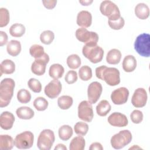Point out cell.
Masks as SVG:
<instances>
[{
	"mask_svg": "<svg viewBox=\"0 0 150 150\" xmlns=\"http://www.w3.org/2000/svg\"><path fill=\"white\" fill-rule=\"evenodd\" d=\"M96 77L105 81L111 86H115L120 83V73L115 67H108L106 66H101L96 69Z\"/></svg>",
	"mask_w": 150,
	"mask_h": 150,
	"instance_id": "1",
	"label": "cell"
},
{
	"mask_svg": "<svg viewBox=\"0 0 150 150\" xmlns=\"http://www.w3.org/2000/svg\"><path fill=\"white\" fill-rule=\"evenodd\" d=\"M15 81L12 79H4L0 83V107H5L9 105L13 97Z\"/></svg>",
	"mask_w": 150,
	"mask_h": 150,
	"instance_id": "2",
	"label": "cell"
},
{
	"mask_svg": "<svg viewBox=\"0 0 150 150\" xmlns=\"http://www.w3.org/2000/svg\"><path fill=\"white\" fill-rule=\"evenodd\" d=\"M134 49L141 56L149 57L150 56V35L146 33L139 35L135 40Z\"/></svg>",
	"mask_w": 150,
	"mask_h": 150,
	"instance_id": "3",
	"label": "cell"
},
{
	"mask_svg": "<svg viewBox=\"0 0 150 150\" xmlns=\"http://www.w3.org/2000/svg\"><path fill=\"white\" fill-rule=\"evenodd\" d=\"M101 13L108 18V21H116L121 17L120 11L117 5L109 0L101 2L100 6Z\"/></svg>",
	"mask_w": 150,
	"mask_h": 150,
	"instance_id": "4",
	"label": "cell"
},
{
	"mask_svg": "<svg viewBox=\"0 0 150 150\" xmlns=\"http://www.w3.org/2000/svg\"><path fill=\"white\" fill-rule=\"evenodd\" d=\"M132 138L131 132L128 129H124L114 134L111 137L110 142L112 148L120 149L129 144Z\"/></svg>",
	"mask_w": 150,
	"mask_h": 150,
	"instance_id": "5",
	"label": "cell"
},
{
	"mask_svg": "<svg viewBox=\"0 0 150 150\" xmlns=\"http://www.w3.org/2000/svg\"><path fill=\"white\" fill-rule=\"evenodd\" d=\"M83 54L93 63L100 62L104 56V50L97 45L88 46L84 45L82 49Z\"/></svg>",
	"mask_w": 150,
	"mask_h": 150,
	"instance_id": "6",
	"label": "cell"
},
{
	"mask_svg": "<svg viewBox=\"0 0 150 150\" xmlns=\"http://www.w3.org/2000/svg\"><path fill=\"white\" fill-rule=\"evenodd\" d=\"M76 37L80 42L86 45L96 46L98 41V35L96 32L88 31L85 28H80L76 30Z\"/></svg>",
	"mask_w": 150,
	"mask_h": 150,
	"instance_id": "7",
	"label": "cell"
},
{
	"mask_svg": "<svg viewBox=\"0 0 150 150\" xmlns=\"http://www.w3.org/2000/svg\"><path fill=\"white\" fill-rule=\"evenodd\" d=\"M55 137L53 131L49 129H45L40 132L37 141V146L40 150H49L51 149Z\"/></svg>",
	"mask_w": 150,
	"mask_h": 150,
	"instance_id": "8",
	"label": "cell"
},
{
	"mask_svg": "<svg viewBox=\"0 0 150 150\" xmlns=\"http://www.w3.org/2000/svg\"><path fill=\"white\" fill-rule=\"evenodd\" d=\"M33 134L29 131H26L18 134L14 139L15 146L20 149L30 148L33 144Z\"/></svg>",
	"mask_w": 150,
	"mask_h": 150,
	"instance_id": "9",
	"label": "cell"
},
{
	"mask_svg": "<svg viewBox=\"0 0 150 150\" xmlns=\"http://www.w3.org/2000/svg\"><path fill=\"white\" fill-rule=\"evenodd\" d=\"M78 117L81 120L90 122L94 117L91 104L86 100L82 101L78 105Z\"/></svg>",
	"mask_w": 150,
	"mask_h": 150,
	"instance_id": "10",
	"label": "cell"
},
{
	"mask_svg": "<svg viewBox=\"0 0 150 150\" xmlns=\"http://www.w3.org/2000/svg\"><path fill=\"white\" fill-rule=\"evenodd\" d=\"M49 56L45 53L40 57L36 59L31 66V70L33 73L37 76L43 75L46 71V64L49 63Z\"/></svg>",
	"mask_w": 150,
	"mask_h": 150,
	"instance_id": "11",
	"label": "cell"
},
{
	"mask_svg": "<svg viewBox=\"0 0 150 150\" xmlns=\"http://www.w3.org/2000/svg\"><path fill=\"white\" fill-rule=\"evenodd\" d=\"M103 91V87L100 83L93 81L91 83L87 88L88 100L92 104H95L100 97Z\"/></svg>",
	"mask_w": 150,
	"mask_h": 150,
	"instance_id": "12",
	"label": "cell"
},
{
	"mask_svg": "<svg viewBox=\"0 0 150 150\" xmlns=\"http://www.w3.org/2000/svg\"><path fill=\"white\" fill-rule=\"evenodd\" d=\"M128 96V90L126 87H122L114 90L111 93V99L114 104L121 105L127 103Z\"/></svg>",
	"mask_w": 150,
	"mask_h": 150,
	"instance_id": "13",
	"label": "cell"
},
{
	"mask_svg": "<svg viewBox=\"0 0 150 150\" xmlns=\"http://www.w3.org/2000/svg\"><path fill=\"white\" fill-rule=\"evenodd\" d=\"M62 88L60 81L57 79H53L45 86L44 91L49 98L53 99L58 97L62 91Z\"/></svg>",
	"mask_w": 150,
	"mask_h": 150,
	"instance_id": "14",
	"label": "cell"
},
{
	"mask_svg": "<svg viewBox=\"0 0 150 150\" xmlns=\"http://www.w3.org/2000/svg\"><path fill=\"white\" fill-rule=\"evenodd\" d=\"M148 96L147 93L144 88H138L136 89L132 96V104L137 108L143 107L146 105Z\"/></svg>",
	"mask_w": 150,
	"mask_h": 150,
	"instance_id": "15",
	"label": "cell"
},
{
	"mask_svg": "<svg viewBox=\"0 0 150 150\" xmlns=\"http://www.w3.org/2000/svg\"><path fill=\"white\" fill-rule=\"evenodd\" d=\"M108 123L114 127H124L128 125V120L126 115L118 112H114L108 117Z\"/></svg>",
	"mask_w": 150,
	"mask_h": 150,
	"instance_id": "16",
	"label": "cell"
},
{
	"mask_svg": "<svg viewBox=\"0 0 150 150\" xmlns=\"http://www.w3.org/2000/svg\"><path fill=\"white\" fill-rule=\"evenodd\" d=\"M15 120V117L12 113L9 111H4L0 115V126L1 128L5 130L10 129L13 127Z\"/></svg>",
	"mask_w": 150,
	"mask_h": 150,
	"instance_id": "17",
	"label": "cell"
},
{
	"mask_svg": "<svg viewBox=\"0 0 150 150\" xmlns=\"http://www.w3.org/2000/svg\"><path fill=\"white\" fill-rule=\"evenodd\" d=\"M77 24L81 28H88L92 23V15L87 11H80L77 16Z\"/></svg>",
	"mask_w": 150,
	"mask_h": 150,
	"instance_id": "18",
	"label": "cell"
},
{
	"mask_svg": "<svg viewBox=\"0 0 150 150\" xmlns=\"http://www.w3.org/2000/svg\"><path fill=\"white\" fill-rule=\"evenodd\" d=\"M122 69L126 72H132L137 67V60L132 55L125 56L122 61Z\"/></svg>",
	"mask_w": 150,
	"mask_h": 150,
	"instance_id": "19",
	"label": "cell"
},
{
	"mask_svg": "<svg viewBox=\"0 0 150 150\" xmlns=\"http://www.w3.org/2000/svg\"><path fill=\"white\" fill-rule=\"evenodd\" d=\"M135 15L140 19H146L149 15V8L145 3H139L135 7Z\"/></svg>",
	"mask_w": 150,
	"mask_h": 150,
	"instance_id": "20",
	"label": "cell"
},
{
	"mask_svg": "<svg viewBox=\"0 0 150 150\" xmlns=\"http://www.w3.org/2000/svg\"><path fill=\"white\" fill-rule=\"evenodd\" d=\"M121 59V53L117 49H112L107 54L106 61L110 64H117L120 63Z\"/></svg>",
	"mask_w": 150,
	"mask_h": 150,
	"instance_id": "21",
	"label": "cell"
},
{
	"mask_svg": "<svg viewBox=\"0 0 150 150\" xmlns=\"http://www.w3.org/2000/svg\"><path fill=\"white\" fill-rule=\"evenodd\" d=\"M6 50L8 53L12 56H18L21 51L20 42L16 40H11L7 44Z\"/></svg>",
	"mask_w": 150,
	"mask_h": 150,
	"instance_id": "22",
	"label": "cell"
},
{
	"mask_svg": "<svg viewBox=\"0 0 150 150\" xmlns=\"http://www.w3.org/2000/svg\"><path fill=\"white\" fill-rule=\"evenodd\" d=\"M64 72V69L62 65L59 63L53 64L50 66L49 74L53 79H59L61 78Z\"/></svg>",
	"mask_w": 150,
	"mask_h": 150,
	"instance_id": "23",
	"label": "cell"
},
{
	"mask_svg": "<svg viewBox=\"0 0 150 150\" xmlns=\"http://www.w3.org/2000/svg\"><path fill=\"white\" fill-rule=\"evenodd\" d=\"M16 114L17 116L22 120H29L33 117L35 112L33 110L26 106L20 107L16 110Z\"/></svg>",
	"mask_w": 150,
	"mask_h": 150,
	"instance_id": "24",
	"label": "cell"
},
{
	"mask_svg": "<svg viewBox=\"0 0 150 150\" xmlns=\"http://www.w3.org/2000/svg\"><path fill=\"white\" fill-rule=\"evenodd\" d=\"M15 70V63L9 59H5L3 60L0 64V71L1 75L3 73L6 74H9L13 73Z\"/></svg>",
	"mask_w": 150,
	"mask_h": 150,
	"instance_id": "25",
	"label": "cell"
},
{
	"mask_svg": "<svg viewBox=\"0 0 150 150\" xmlns=\"http://www.w3.org/2000/svg\"><path fill=\"white\" fill-rule=\"evenodd\" d=\"M14 140L9 135H0V149L11 150L14 146Z\"/></svg>",
	"mask_w": 150,
	"mask_h": 150,
	"instance_id": "26",
	"label": "cell"
},
{
	"mask_svg": "<svg viewBox=\"0 0 150 150\" xmlns=\"http://www.w3.org/2000/svg\"><path fill=\"white\" fill-rule=\"evenodd\" d=\"M111 108V107L109 102L106 100H103L96 106V112L98 115L104 117L110 111Z\"/></svg>",
	"mask_w": 150,
	"mask_h": 150,
	"instance_id": "27",
	"label": "cell"
},
{
	"mask_svg": "<svg viewBox=\"0 0 150 150\" xmlns=\"http://www.w3.org/2000/svg\"><path fill=\"white\" fill-rule=\"evenodd\" d=\"M86 142L83 136L79 135L72 139L70 143V150H83L85 148Z\"/></svg>",
	"mask_w": 150,
	"mask_h": 150,
	"instance_id": "28",
	"label": "cell"
},
{
	"mask_svg": "<svg viewBox=\"0 0 150 150\" xmlns=\"http://www.w3.org/2000/svg\"><path fill=\"white\" fill-rule=\"evenodd\" d=\"M73 129L69 125H63L59 128L58 134L60 139L63 141L69 140L73 135Z\"/></svg>",
	"mask_w": 150,
	"mask_h": 150,
	"instance_id": "29",
	"label": "cell"
},
{
	"mask_svg": "<svg viewBox=\"0 0 150 150\" xmlns=\"http://www.w3.org/2000/svg\"><path fill=\"white\" fill-rule=\"evenodd\" d=\"M9 32L10 35L13 37H21L25 32V27L22 24L16 23L11 25Z\"/></svg>",
	"mask_w": 150,
	"mask_h": 150,
	"instance_id": "30",
	"label": "cell"
},
{
	"mask_svg": "<svg viewBox=\"0 0 150 150\" xmlns=\"http://www.w3.org/2000/svg\"><path fill=\"white\" fill-rule=\"evenodd\" d=\"M73 98L70 96H62L57 100V104L60 108L67 110L73 104Z\"/></svg>",
	"mask_w": 150,
	"mask_h": 150,
	"instance_id": "31",
	"label": "cell"
},
{
	"mask_svg": "<svg viewBox=\"0 0 150 150\" xmlns=\"http://www.w3.org/2000/svg\"><path fill=\"white\" fill-rule=\"evenodd\" d=\"M67 64L71 69H76L81 65V59L77 54H72L67 58Z\"/></svg>",
	"mask_w": 150,
	"mask_h": 150,
	"instance_id": "32",
	"label": "cell"
},
{
	"mask_svg": "<svg viewBox=\"0 0 150 150\" xmlns=\"http://www.w3.org/2000/svg\"><path fill=\"white\" fill-rule=\"evenodd\" d=\"M79 75L81 80L88 81L92 77V70L88 66H83L79 70Z\"/></svg>",
	"mask_w": 150,
	"mask_h": 150,
	"instance_id": "33",
	"label": "cell"
},
{
	"mask_svg": "<svg viewBox=\"0 0 150 150\" xmlns=\"http://www.w3.org/2000/svg\"><path fill=\"white\" fill-rule=\"evenodd\" d=\"M30 54L35 59L40 57L45 53L44 48L40 45L34 44L29 49Z\"/></svg>",
	"mask_w": 150,
	"mask_h": 150,
	"instance_id": "34",
	"label": "cell"
},
{
	"mask_svg": "<svg viewBox=\"0 0 150 150\" xmlns=\"http://www.w3.org/2000/svg\"><path fill=\"white\" fill-rule=\"evenodd\" d=\"M18 100L22 104H26L31 100V94L30 92L26 89H21L17 93Z\"/></svg>",
	"mask_w": 150,
	"mask_h": 150,
	"instance_id": "35",
	"label": "cell"
},
{
	"mask_svg": "<svg viewBox=\"0 0 150 150\" xmlns=\"http://www.w3.org/2000/svg\"><path fill=\"white\" fill-rule=\"evenodd\" d=\"M74 130L78 135L84 136L88 131V125L84 122H77L74 126Z\"/></svg>",
	"mask_w": 150,
	"mask_h": 150,
	"instance_id": "36",
	"label": "cell"
},
{
	"mask_svg": "<svg viewBox=\"0 0 150 150\" xmlns=\"http://www.w3.org/2000/svg\"><path fill=\"white\" fill-rule=\"evenodd\" d=\"M48 101L42 97H38L33 101V106L38 111L45 110L48 107Z\"/></svg>",
	"mask_w": 150,
	"mask_h": 150,
	"instance_id": "37",
	"label": "cell"
},
{
	"mask_svg": "<svg viewBox=\"0 0 150 150\" xmlns=\"http://www.w3.org/2000/svg\"><path fill=\"white\" fill-rule=\"evenodd\" d=\"M54 38V33L49 30H46L41 33L40 40L45 45H50L52 43Z\"/></svg>",
	"mask_w": 150,
	"mask_h": 150,
	"instance_id": "38",
	"label": "cell"
},
{
	"mask_svg": "<svg viewBox=\"0 0 150 150\" xmlns=\"http://www.w3.org/2000/svg\"><path fill=\"white\" fill-rule=\"evenodd\" d=\"M9 12L6 8H0V27L6 26L9 22Z\"/></svg>",
	"mask_w": 150,
	"mask_h": 150,
	"instance_id": "39",
	"label": "cell"
},
{
	"mask_svg": "<svg viewBox=\"0 0 150 150\" xmlns=\"http://www.w3.org/2000/svg\"><path fill=\"white\" fill-rule=\"evenodd\" d=\"M28 86L29 88L35 93H40L42 90L41 83L35 78H31L28 80Z\"/></svg>",
	"mask_w": 150,
	"mask_h": 150,
	"instance_id": "40",
	"label": "cell"
},
{
	"mask_svg": "<svg viewBox=\"0 0 150 150\" xmlns=\"http://www.w3.org/2000/svg\"><path fill=\"white\" fill-rule=\"evenodd\" d=\"M109 26L114 30H120L123 28L125 24V21L122 17H120L116 21H108Z\"/></svg>",
	"mask_w": 150,
	"mask_h": 150,
	"instance_id": "41",
	"label": "cell"
},
{
	"mask_svg": "<svg viewBox=\"0 0 150 150\" xmlns=\"http://www.w3.org/2000/svg\"><path fill=\"white\" fill-rule=\"evenodd\" d=\"M132 122L134 124H139L143 120V114L138 110H134L130 115Z\"/></svg>",
	"mask_w": 150,
	"mask_h": 150,
	"instance_id": "42",
	"label": "cell"
},
{
	"mask_svg": "<svg viewBox=\"0 0 150 150\" xmlns=\"http://www.w3.org/2000/svg\"><path fill=\"white\" fill-rule=\"evenodd\" d=\"M66 82L68 84H73L77 80V73L74 70H69L64 77Z\"/></svg>",
	"mask_w": 150,
	"mask_h": 150,
	"instance_id": "43",
	"label": "cell"
},
{
	"mask_svg": "<svg viewBox=\"0 0 150 150\" xmlns=\"http://www.w3.org/2000/svg\"><path fill=\"white\" fill-rule=\"evenodd\" d=\"M42 3L43 4V5L45 8L49 9H52L54 8L57 4V1L56 0H43L42 1Z\"/></svg>",
	"mask_w": 150,
	"mask_h": 150,
	"instance_id": "44",
	"label": "cell"
},
{
	"mask_svg": "<svg viewBox=\"0 0 150 150\" xmlns=\"http://www.w3.org/2000/svg\"><path fill=\"white\" fill-rule=\"evenodd\" d=\"M8 35L4 31H0V46H2L8 42Z\"/></svg>",
	"mask_w": 150,
	"mask_h": 150,
	"instance_id": "45",
	"label": "cell"
},
{
	"mask_svg": "<svg viewBox=\"0 0 150 150\" xmlns=\"http://www.w3.org/2000/svg\"><path fill=\"white\" fill-rule=\"evenodd\" d=\"M89 149L90 150H103V147L102 146V145L99 143V142H94L92 143L90 145V146L89 147Z\"/></svg>",
	"mask_w": 150,
	"mask_h": 150,
	"instance_id": "46",
	"label": "cell"
},
{
	"mask_svg": "<svg viewBox=\"0 0 150 150\" xmlns=\"http://www.w3.org/2000/svg\"><path fill=\"white\" fill-rule=\"evenodd\" d=\"M54 149H55V150H56V149L66 150V149H67V148H66V146L64 144H57V145L55 146Z\"/></svg>",
	"mask_w": 150,
	"mask_h": 150,
	"instance_id": "47",
	"label": "cell"
},
{
	"mask_svg": "<svg viewBox=\"0 0 150 150\" xmlns=\"http://www.w3.org/2000/svg\"><path fill=\"white\" fill-rule=\"evenodd\" d=\"M79 2L80 4H81L82 5L87 6V5H90L93 2V1L92 0H90V1H79Z\"/></svg>",
	"mask_w": 150,
	"mask_h": 150,
	"instance_id": "48",
	"label": "cell"
}]
</instances>
